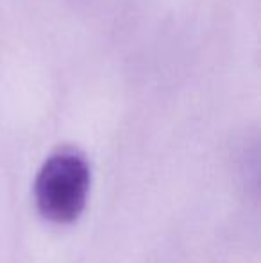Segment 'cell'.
Instances as JSON below:
<instances>
[{"mask_svg":"<svg viewBox=\"0 0 261 263\" xmlns=\"http://www.w3.org/2000/svg\"><path fill=\"white\" fill-rule=\"evenodd\" d=\"M90 184L91 170L86 158L73 149L57 151L36 174V208L45 220L72 224L86 208Z\"/></svg>","mask_w":261,"mask_h":263,"instance_id":"6da1fadb","label":"cell"}]
</instances>
